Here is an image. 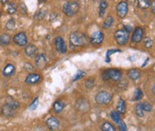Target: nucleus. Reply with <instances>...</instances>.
<instances>
[{
  "label": "nucleus",
  "mask_w": 155,
  "mask_h": 131,
  "mask_svg": "<svg viewBox=\"0 0 155 131\" xmlns=\"http://www.w3.org/2000/svg\"><path fill=\"white\" fill-rule=\"evenodd\" d=\"M70 43L75 46H84L89 42L88 37L83 32H73L70 34Z\"/></svg>",
  "instance_id": "obj_1"
},
{
  "label": "nucleus",
  "mask_w": 155,
  "mask_h": 131,
  "mask_svg": "<svg viewBox=\"0 0 155 131\" xmlns=\"http://www.w3.org/2000/svg\"><path fill=\"white\" fill-rule=\"evenodd\" d=\"M122 76V72L119 70H115V69H110V70H106L102 72L101 74V78L103 80H114V81H117L120 80Z\"/></svg>",
  "instance_id": "obj_2"
},
{
  "label": "nucleus",
  "mask_w": 155,
  "mask_h": 131,
  "mask_svg": "<svg viewBox=\"0 0 155 131\" xmlns=\"http://www.w3.org/2000/svg\"><path fill=\"white\" fill-rule=\"evenodd\" d=\"M79 4L75 1L73 2H67L63 6V12L67 16H73L79 11Z\"/></svg>",
  "instance_id": "obj_3"
},
{
  "label": "nucleus",
  "mask_w": 155,
  "mask_h": 131,
  "mask_svg": "<svg viewBox=\"0 0 155 131\" xmlns=\"http://www.w3.org/2000/svg\"><path fill=\"white\" fill-rule=\"evenodd\" d=\"M115 39L118 45H124L128 42L129 39V33L125 30H118L115 33Z\"/></svg>",
  "instance_id": "obj_4"
},
{
  "label": "nucleus",
  "mask_w": 155,
  "mask_h": 131,
  "mask_svg": "<svg viewBox=\"0 0 155 131\" xmlns=\"http://www.w3.org/2000/svg\"><path fill=\"white\" fill-rule=\"evenodd\" d=\"M95 100L98 104H107L109 103H110L111 101V95L109 92L106 91H101L99 92L96 95Z\"/></svg>",
  "instance_id": "obj_5"
},
{
  "label": "nucleus",
  "mask_w": 155,
  "mask_h": 131,
  "mask_svg": "<svg viewBox=\"0 0 155 131\" xmlns=\"http://www.w3.org/2000/svg\"><path fill=\"white\" fill-rule=\"evenodd\" d=\"M128 11V5L127 3L125 1H122L120 3H118V5H117V14L118 15V17L120 18H124Z\"/></svg>",
  "instance_id": "obj_6"
},
{
  "label": "nucleus",
  "mask_w": 155,
  "mask_h": 131,
  "mask_svg": "<svg viewBox=\"0 0 155 131\" xmlns=\"http://www.w3.org/2000/svg\"><path fill=\"white\" fill-rule=\"evenodd\" d=\"M143 29L141 27H137L134 30L133 35L131 37V41L133 43H139L143 39Z\"/></svg>",
  "instance_id": "obj_7"
},
{
  "label": "nucleus",
  "mask_w": 155,
  "mask_h": 131,
  "mask_svg": "<svg viewBox=\"0 0 155 131\" xmlns=\"http://www.w3.org/2000/svg\"><path fill=\"white\" fill-rule=\"evenodd\" d=\"M103 39H104V35H103V33L101 32V31H95V32L91 35V39H90L89 40H90V42L92 44V45H98L102 43Z\"/></svg>",
  "instance_id": "obj_8"
},
{
  "label": "nucleus",
  "mask_w": 155,
  "mask_h": 131,
  "mask_svg": "<svg viewBox=\"0 0 155 131\" xmlns=\"http://www.w3.org/2000/svg\"><path fill=\"white\" fill-rule=\"evenodd\" d=\"M14 42L19 46H23L27 44V37L24 32H19L14 37Z\"/></svg>",
  "instance_id": "obj_9"
},
{
  "label": "nucleus",
  "mask_w": 155,
  "mask_h": 131,
  "mask_svg": "<svg viewBox=\"0 0 155 131\" xmlns=\"http://www.w3.org/2000/svg\"><path fill=\"white\" fill-rule=\"evenodd\" d=\"M55 45H56V48H57L58 51H59L62 54H66L67 48L63 38H61V37L57 38L56 40H55Z\"/></svg>",
  "instance_id": "obj_10"
},
{
  "label": "nucleus",
  "mask_w": 155,
  "mask_h": 131,
  "mask_svg": "<svg viewBox=\"0 0 155 131\" xmlns=\"http://www.w3.org/2000/svg\"><path fill=\"white\" fill-rule=\"evenodd\" d=\"M47 126L50 130H57V129H58L60 123H59L58 120L56 119L55 117H50L47 120Z\"/></svg>",
  "instance_id": "obj_11"
},
{
  "label": "nucleus",
  "mask_w": 155,
  "mask_h": 131,
  "mask_svg": "<svg viewBox=\"0 0 155 131\" xmlns=\"http://www.w3.org/2000/svg\"><path fill=\"white\" fill-rule=\"evenodd\" d=\"M35 62H36V65L39 69H44L46 65H47V57L44 54H40L36 56V59H35Z\"/></svg>",
  "instance_id": "obj_12"
},
{
  "label": "nucleus",
  "mask_w": 155,
  "mask_h": 131,
  "mask_svg": "<svg viewBox=\"0 0 155 131\" xmlns=\"http://www.w3.org/2000/svg\"><path fill=\"white\" fill-rule=\"evenodd\" d=\"M41 80V76L37 73H31L29 74L26 79H25V82L27 84H36L40 81Z\"/></svg>",
  "instance_id": "obj_13"
},
{
  "label": "nucleus",
  "mask_w": 155,
  "mask_h": 131,
  "mask_svg": "<svg viewBox=\"0 0 155 131\" xmlns=\"http://www.w3.org/2000/svg\"><path fill=\"white\" fill-rule=\"evenodd\" d=\"M2 113L5 117H13L15 113V109H14L12 106L8 105L7 104H5L2 107Z\"/></svg>",
  "instance_id": "obj_14"
},
{
  "label": "nucleus",
  "mask_w": 155,
  "mask_h": 131,
  "mask_svg": "<svg viewBox=\"0 0 155 131\" xmlns=\"http://www.w3.org/2000/svg\"><path fill=\"white\" fill-rule=\"evenodd\" d=\"M37 51H38L37 47H36L34 45H31H31H28L25 47V49H24L25 55H26L27 56H29V57H31V56L35 55L36 53H37Z\"/></svg>",
  "instance_id": "obj_15"
},
{
  "label": "nucleus",
  "mask_w": 155,
  "mask_h": 131,
  "mask_svg": "<svg viewBox=\"0 0 155 131\" xmlns=\"http://www.w3.org/2000/svg\"><path fill=\"white\" fill-rule=\"evenodd\" d=\"M15 65L9 64H7V65L4 68V70H3V75L5 77H10V76H12L15 73Z\"/></svg>",
  "instance_id": "obj_16"
},
{
  "label": "nucleus",
  "mask_w": 155,
  "mask_h": 131,
  "mask_svg": "<svg viewBox=\"0 0 155 131\" xmlns=\"http://www.w3.org/2000/svg\"><path fill=\"white\" fill-rule=\"evenodd\" d=\"M117 111L118 113H125L126 112V104L125 100L123 98H119L117 104Z\"/></svg>",
  "instance_id": "obj_17"
},
{
  "label": "nucleus",
  "mask_w": 155,
  "mask_h": 131,
  "mask_svg": "<svg viewBox=\"0 0 155 131\" xmlns=\"http://www.w3.org/2000/svg\"><path fill=\"white\" fill-rule=\"evenodd\" d=\"M76 107L80 111H86L88 109V102L84 99H79L76 102Z\"/></svg>",
  "instance_id": "obj_18"
},
{
  "label": "nucleus",
  "mask_w": 155,
  "mask_h": 131,
  "mask_svg": "<svg viewBox=\"0 0 155 131\" xmlns=\"http://www.w3.org/2000/svg\"><path fill=\"white\" fill-rule=\"evenodd\" d=\"M127 75H128V77H129L131 80H138V79L140 78V70H137V69H132V70H128Z\"/></svg>",
  "instance_id": "obj_19"
},
{
  "label": "nucleus",
  "mask_w": 155,
  "mask_h": 131,
  "mask_svg": "<svg viewBox=\"0 0 155 131\" xmlns=\"http://www.w3.org/2000/svg\"><path fill=\"white\" fill-rule=\"evenodd\" d=\"M17 11V5L14 2H10L7 4V7H6V13L8 14H14L15 13H16Z\"/></svg>",
  "instance_id": "obj_20"
},
{
  "label": "nucleus",
  "mask_w": 155,
  "mask_h": 131,
  "mask_svg": "<svg viewBox=\"0 0 155 131\" xmlns=\"http://www.w3.org/2000/svg\"><path fill=\"white\" fill-rule=\"evenodd\" d=\"M11 42V37L8 34H3L0 36V45H7Z\"/></svg>",
  "instance_id": "obj_21"
},
{
  "label": "nucleus",
  "mask_w": 155,
  "mask_h": 131,
  "mask_svg": "<svg viewBox=\"0 0 155 131\" xmlns=\"http://www.w3.org/2000/svg\"><path fill=\"white\" fill-rule=\"evenodd\" d=\"M64 107H65V104L62 101H57V102H55V104L53 105V109L58 113L61 112L64 109Z\"/></svg>",
  "instance_id": "obj_22"
},
{
  "label": "nucleus",
  "mask_w": 155,
  "mask_h": 131,
  "mask_svg": "<svg viewBox=\"0 0 155 131\" xmlns=\"http://www.w3.org/2000/svg\"><path fill=\"white\" fill-rule=\"evenodd\" d=\"M110 117L112 119V120L117 123V124H119L121 122V117H120V114L117 111H112L110 112Z\"/></svg>",
  "instance_id": "obj_23"
},
{
  "label": "nucleus",
  "mask_w": 155,
  "mask_h": 131,
  "mask_svg": "<svg viewBox=\"0 0 155 131\" xmlns=\"http://www.w3.org/2000/svg\"><path fill=\"white\" fill-rule=\"evenodd\" d=\"M5 104H7L8 105H10V106H12L14 109H17V108H19V106H20V104H19V102H17V101H15V99H13L12 97H7L6 98V103Z\"/></svg>",
  "instance_id": "obj_24"
},
{
  "label": "nucleus",
  "mask_w": 155,
  "mask_h": 131,
  "mask_svg": "<svg viewBox=\"0 0 155 131\" xmlns=\"http://www.w3.org/2000/svg\"><path fill=\"white\" fill-rule=\"evenodd\" d=\"M134 110H135V113H136V115H137L138 117L143 118V117L144 116V111L143 109L142 104H137L135 105Z\"/></svg>",
  "instance_id": "obj_25"
},
{
  "label": "nucleus",
  "mask_w": 155,
  "mask_h": 131,
  "mask_svg": "<svg viewBox=\"0 0 155 131\" xmlns=\"http://www.w3.org/2000/svg\"><path fill=\"white\" fill-rule=\"evenodd\" d=\"M107 7H108V3L106 1H101V4H100V12H99V16L100 17H102L104 15L105 10H106Z\"/></svg>",
  "instance_id": "obj_26"
},
{
  "label": "nucleus",
  "mask_w": 155,
  "mask_h": 131,
  "mask_svg": "<svg viewBox=\"0 0 155 131\" xmlns=\"http://www.w3.org/2000/svg\"><path fill=\"white\" fill-rule=\"evenodd\" d=\"M137 5H138V6L140 8L145 9V8H148L152 5V1H148V0H139Z\"/></svg>",
  "instance_id": "obj_27"
},
{
  "label": "nucleus",
  "mask_w": 155,
  "mask_h": 131,
  "mask_svg": "<svg viewBox=\"0 0 155 131\" xmlns=\"http://www.w3.org/2000/svg\"><path fill=\"white\" fill-rule=\"evenodd\" d=\"M143 92L141 91V89L136 88L134 90V101H139V100H141L143 98Z\"/></svg>",
  "instance_id": "obj_28"
},
{
  "label": "nucleus",
  "mask_w": 155,
  "mask_h": 131,
  "mask_svg": "<svg viewBox=\"0 0 155 131\" xmlns=\"http://www.w3.org/2000/svg\"><path fill=\"white\" fill-rule=\"evenodd\" d=\"M113 22H114L113 17H112V16H108L107 19H106V20L104 21V22H103L102 28H103V29H109V28H110L111 26H112V24H113Z\"/></svg>",
  "instance_id": "obj_29"
},
{
  "label": "nucleus",
  "mask_w": 155,
  "mask_h": 131,
  "mask_svg": "<svg viewBox=\"0 0 155 131\" xmlns=\"http://www.w3.org/2000/svg\"><path fill=\"white\" fill-rule=\"evenodd\" d=\"M101 131H116V129L110 122H104L101 125Z\"/></svg>",
  "instance_id": "obj_30"
},
{
  "label": "nucleus",
  "mask_w": 155,
  "mask_h": 131,
  "mask_svg": "<svg viewBox=\"0 0 155 131\" xmlns=\"http://www.w3.org/2000/svg\"><path fill=\"white\" fill-rule=\"evenodd\" d=\"M15 28V21L14 19L9 20L8 22H6V29L9 30H13Z\"/></svg>",
  "instance_id": "obj_31"
},
{
  "label": "nucleus",
  "mask_w": 155,
  "mask_h": 131,
  "mask_svg": "<svg viewBox=\"0 0 155 131\" xmlns=\"http://www.w3.org/2000/svg\"><path fill=\"white\" fill-rule=\"evenodd\" d=\"M84 75H85V72H84V71H83V70H80V71H78V72L74 76L73 80H74V81H75V80H81L83 77H84Z\"/></svg>",
  "instance_id": "obj_32"
},
{
  "label": "nucleus",
  "mask_w": 155,
  "mask_h": 131,
  "mask_svg": "<svg viewBox=\"0 0 155 131\" xmlns=\"http://www.w3.org/2000/svg\"><path fill=\"white\" fill-rule=\"evenodd\" d=\"M142 106H143V109L144 111L150 112V111H152V110H153V106H152L149 103H147V102L142 103Z\"/></svg>",
  "instance_id": "obj_33"
},
{
  "label": "nucleus",
  "mask_w": 155,
  "mask_h": 131,
  "mask_svg": "<svg viewBox=\"0 0 155 131\" xmlns=\"http://www.w3.org/2000/svg\"><path fill=\"white\" fill-rule=\"evenodd\" d=\"M38 104H39V98L37 97V98H35V99L33 100V102L30 104V106H29L30 110L34 111L35 109H37V107H38Z\"/></svg>",
  "instance_id": "obj_34"
},
{
  "label": "nucleus",
  "mask_w": 155,
  "mask_h": 131,
  "mask_svg": "<svg viewBox=\"0 0 155 131\" xmlns=\"http://www.w3.org/2000/svg\"><path fill=\"white\" fill-rule=\"evenodd\" d=\"M153 45V41L150 39V38H146L144 39V46L147 48H151Z\"/></svg>",
  "instance_id": "obj_35"
},
{
  "label": "nucleus",
  "mask_w": 155,
  "mask_h": 131,
  "mask_svg": "<svg viewBox=\"0 0 155 131\" xmlns=\"http://www.w3.org/2000/svg\"><path fill=\"white\" fill-rule=\"evenodd\" d=\"M93 86H94V80H93L92 79L87 80L85 81V87H86V88L91 89V88L93 87Z\"/></svg>",
  "instance_id": "obj_36"
},
{
  "label": "nucleus",
  "mask_w": 155,
  "mask_h": 131,
  "mask_svg": "<svg viewBox=\"0 0 155 131\" xmlns=\"http://www.w3.org/2000/svg\"><path fill=\"white\" fill-rule=\"evenodd\" d=\"M117 52H120V50H118V49H113V50H109L107 52V61H106L107 63H110V59L109 56H110L113 53H117Z\"/></svg>",
  "instance_id": "obj_37"
},
{
  "label": "nucleus",
  "mask_w": 155,
  "mask_h": 131,
  "mask_svg": "<svg viewBox=\"0 0 155 131\" xmlns=\"http://www.w3.org/2000/svg\"><path fill=\"white\" fill-rule=\"evenodd\" d=\"M119 129H120V131H127V126H126V124L124 122L119 123Z\"/></svg>",
  "instance_id": "obj_38"
},
{
  "label": "nucleus",
  "mask_w": 155,
  "mask_h": 131,
  "mask_svg": "<svg viewBox=\"0 0 155 131\" xmlns=\"http://www.w3.org/2000/svg\"><path fill=\"white\" fill-rule=\"evenodd\" d=\"M125 28L127 29V30H126V31H127V32L131 31V30H132V27H131V26H127V25H126V26H125Z\"/></svg>",
  "instance_id": "obj_39"
},
{
  "label": "nucleus",
  "mask_w": 155,
  "mask_h": 131,
  "mask_svg": "<svg viewBox=\"0 0 155 131\" xmlns=\"http://www.w3.org/2000/svg\"><path fill=\"white\" fill-rule=\"evenodd\" d=\"M152 5H153V11H152V12H153V13L154 14V13H155V3H154V1L153 2Z\"/></svg>",
  "instance_id": "obj_40"
},
{
  "label": "nucleus",
  "mask_w": 155,
  "mask_h": 131,
  "mask_svg": "<svg viewBox=\"0 0 155 131\" xmlns=\"http://www.w3.org/2000/svg\"><path fill=\"white\" fill-rule=\"evenodd\" d=\"M0 3H2V5H5V3H7V1H0Z\"/></svg>",
  "instance_id": "obj_41"
}]
</instances>
